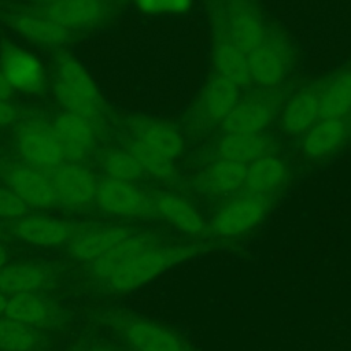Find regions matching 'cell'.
I'll list each match as a JSON object with an SVG mask.
<instances>
[{
  "mask_svg": "<svg viewBox=\"0 0 351 351\" xmlns=\"http://www.w3.org/2000/svg\"><path fill=\"white\" fill-rule=\"evenodd\" d=\"M30 207L8 186H0V219H18L29 214Z\"/></svg>",
  "mask_w": 351,
  "mask_h": 351,
  "instance_id": "obj_34",
  "label": "cell"
},
{
  "mask_svg": "<svg viewBox=\"0 0 351 351\" xmlns=\"http://www.w3.org/2000/svg\"><path fill=\"white\" fill-rule=\"evenodd\" d=\"M53 95L64 111L73 112L92 125L103 112L101 95L84 64L70 53L55 58Z\"/></svg>",
  "mask_w": 351,
  "mask_h": 351,
  "instance_id": "obj_2",
  "label": "cell"
},
{
  "mask_svg": "<svg viewBox=\"0 0 351 351\" xmlns=\"http://www.w3.org/2000/svg\"><path fill=\"white\" fill-rule=\"evenodd\" d=\"M0 71L12 89L23 93L40 92L45 84V70L41 60L11 41L0 44Z\"/></svg>",
  "mask_w": 351,
  "mask_h": 351,
  "instance_id": "obj_10",
  "label": "cell"
},
{
  "mask_svg": "<svg viewBox=\"0 0 351 351\" xmlns=\"http://www.w3.org/2000/svg\"><path fill=\"white\" fill-rule=\"evenodd\" d=\"M16 118L15 107L7 100L0 99V128L11 125Z\"/></svg>",
  "mask_w": 351,
  "mask_h": 351,
  "instance_id": "obj_36",
  "label": "cell"
},
{
  "mask_svg": "<svg viewBox=\"0 0 351 351\" xmlns=\"http://www.w3.org/2000/svg\"><path fill=\"white\" fill-rule=\"evenodd\" d=\"M58 281L59 269L51 263L22 261L7 263L0 269V292L7 296L48 291Z\"/></svg>",
  "mask_w": 351,
  "mask_h": 351,
  "instance_id": "obj_11",
  "label": "cell"
},
{
  "mask_svg": "<svg viewBox=\"0 0 351 351\" xmlns=\"http://www.w3.org/2000/svg\"><path fill=\"white\" fill-rule=\"evenodd\" d=\"M110 11L107 0H58L44 7V15L67 30L86 29L103 22Z\"/></svg>",
  "mask_w": 351,
  "mask_h": 351,
  "instance_id": "obj_14",
  "label": "cell"
},
{
  "mask_svg": "<svg viewBox=\"0 0 351 351\" xmlns=\"http://www.w3.org/2000/svg\"><path fill=\"white\" fill-rule=\"evenodd\" d=\"M128 151L138 160L144 171L158 180L171 181L176 178L177 171L174 166V160L163 156L141 141L132 138L128 145Z\"/></svg>",
  "mask_w": 351,
  "mask_h": 351,
  "instance_id": "obj_32",
  "label": "cell"
},
{
  "mask_svg": "<svg viewBox=\"0 0 351 351\" xmlns=\"http://www.w3.org/2000/svg\"><path fill=\"white\" fill-rule=\"evenodd\" d=\"M96 206L108 214L151 219L158 217L154 196L130 181L104 177L97 182Z\"/></svg>",
  "mask_w": 351,
  "mask_h": 351,
  "instance_id": "obj_4",
  "label": "cell"
},
{
  "mask_svg": "<svg viewBox=\"0 0 351 351\" xmlns=\"http://www.w3.org/2000/svg\"><path fill=\"white\" fill-rule=\"evenodd\" d=\"M152 196L158 217L166 219L178 230L188 234H202L207 230L200 213L182 196L171 192H158Z\"/></svg>",
  "mask_w": 351,
  "mask_h": 351,
  "instance_id": "obj_19",
  "label": "cell"
},
{
  "mask_svg": "<svg viewBox=\"0 0 351 351\" xmlns=\"http://www.w3.org/2000/svg\"><path fill=\"white\" fill-rule=\"evenodd\" d=\"M134 232L136 230L126 226L93 223L77 234L67 244V250L74 258L89 263Z\"/></svg>",
  "mask_w": 351,
  "mask_h": 351,
  "instance_id": "obj_16",
  "label": "cell"
},
{
  "mask_svg": "<svg viewBox=\"0 0 351 351\" xmlns=\"http://www.w3.org/2000/svg\"><path fill=\"white\" fill-rule=\"evenodd\" d=\"M193 4V0H169L167 1V12L170 14H181L188 11Z\"/></svg>",
  "mask_w": 351,
  "mask_h": 351,
  "instance_id": "obj_37",
  "label": "cell"
},
{
  "mask_svg": "<svg viewBox=\"0 0 351 351\" xmlns=\"http://www.w3.org/2000/svg\"><path fill=\"white\" fill-rule=\"evenodd\" d=\"M52 129L60 144L64 160L81 162L95 145L93 125L73 112L63 111L56 115Z\"/></svg>",
  "mask_w": 351,
  "mask_h": 351,
  "instance_id": "obj_13",
  "label": "cell"
},
{
  "mask_svg": "<svg viewBox=\"0 0 351 351\" xmlns=\"http://www.w3.org/2000/svg\"><path fill=\"white\" fill-rule=\"evenodd\" d=\"M214 64L219 75L228 78L239 88H247L254 82L248 53L230 41H221L215 45Z\"/></svg>",
  "mask_w": 351,
  "mask_h": 351,
  "instance_id": "obj_27",
  "label": "cell"
},
{
  "mask_svg": "<svg viewBox=\"0 0 351 351\" xmlns=\"http://www.w3.org/2000/svg\"><path fill=\"white\" fill-rule=\"evenodd\" d=\"M204 250L206 245L200 243L176 245L158 244L133 256L106 280L97 282V285L107 293L132 292L169 269L200 255Z\"/></svg>",
  "mask_w": 351,
  "mask_h": 351,
  "instance_id": "obj_1",
  "label": "cell"
},
{
  "mask_svg": "<svg viewBox=\"0 0 351 351\" xmlns=\"http://www.w3.org/2000/svg\"><path fill=\"white\" fill-rule=\"evenodd\" d=\"M239 101L240 88L228 78L217 74L207 82L204 88L202 110L207 119L222 122Z\"/></svg>",
  "mask_w": 351,
  "mask_h": 351,
  "instance_id": "obj_25",
  "label": "cell"
},
{
  "mask_svg": "<svg viewBox=\"0 0 351 351\" xmlns=\"http://www.w3.org/2000/svg\"><path fill=\"white\" fill-rule=\"evenodd\" d=\"M44 344L40 329L7 315L0 317V351H38Z\"/></svg>",
  "mask_w": 351,
  "mask_h": 351,
  "instance_id": "obj_30",
  "label": "cell"
},
{
  "mask_svg": "<svg viewBox=\"0 0 351 351\" xmlns=\"http://www.w3.org/2000/svg\"><path fill=\"white\" fill-rule=\"evenodd\" d=\"M348 137V126L344 119L321 118L304 134L302 151L307 158L319 159L337 151Z\"/></svg>",
  "mask_w": 351,
  "mask_h": 351,
  "instance_id": "obj_22",
  "label": "cell"
},
{
  "mask_svg": "<svg viewBox=\"0 0 351 351\" xmlns=\"http://www.w3.org/2000/svg\"><path fill=\"white\" fill-rule=\"evenodd\" d=\"M4 315L40 330L62 329L67 322V313L41 292L8 296Z\"/></svg>",
  "mask_w": 351,
  "mask_h": 351,
  "instance_id": "obj_9",
  "label": "cell"
},
{
  "mask_svg": "<svg viewBox=\"0 0 351 351\" xmlns=\"http://www.w3.org/2000/svg\"><path fill=\"white\" fill-rule=\"evenodd\" d=\"M1 237H3V236H1V228H0V239H1Z\"/></svg>",
  "mask_w": 351,
  "mask_h": 351,
  "instance_id": "obj_43",
  "label": "cell"
},
{
  "mask_svg": "<svg viewBox=\"0 0 351 351\" xmlns=\"http://www.w3.org/2000/svg\"><path fill=\"white\" fill-rule=\"evenodd\" d=\"M321 118V95L313 89H302L284 106L281 126L285 133H306Z\"/></svg>",
  "mask_w": 351,
  "mask_h": 351,
  "instance_id": "obj_23",
  "label": "cell"
},
{
  "mask_svg": "<svg viewBox=\"0 0 351 351\" xmlns=\"http://www.w3.org/2000/svg\"><path fill=\"white\" fill-rule=\"evenodd\" d=\"M106 177L134 182L145 173L138 160L129 151H110L101 158Z\"/></svg>",
  "mask_w": 351,
  "mask_h": 351,
  "instance_id": "obj_33",
  "label": "cell"
},
{
  "mask_svg": "<svg viewBox=\"0 0 351 351\" xmlns=\"http://www.w3.org/2000/svg\"><path fill=\"white\" fill-rule=\"evenodd\" d=\"M15 147L23 162L49 170L62 162L64 156L52 129L41 121H25L15 133Z\"/></svg>",
  "mask_w": 351,
  "mask_h": 351,
  "instance_id": "obj_7",
  "label": "cell"
},
{
  "mask_svg": "<svg viewBox=\"0 0 351 351\" xmlns=\"http://www.w3.org/2000/svg\"><path fill=\"white\" fill-rule=\"evenodd\" d=\"M7 261H8V251H7V248L0 243V269L7 265Z\"/></svg>",
  "mask_w": 351,
  "mask_h": 351,
  "instance_id": "obj_39",
  "label": "cell"
},
{
  "mask_svg": "<svg viewBox=\"0 0 351 351\" xmlns=\"http://www.w3.org/2000/svg\"><path fill=\"white\" fill-rule=\"evenodd\" d=\"M351 114V70L336 77L321 93V118L344 119Z\"/></svg>",
  "mask_w": 351,
  "mask_h": 351,
  "instance_id": "obj_31",
  "label": "cell"
},
{
  "mask_svg": "<svg viewBox=\"0 0 351 351\" xmlns=\"http://www.w3.org/2000/svg\"><path fill=\"white\" fill-rule=\"evenodd\" d=\"M158 244H162V241L156 234L147 232H134L133 234L128 236L125 240L114 245L111 250L104 252L101 256L89 262L88 274L96 282H100L111 276L121 266H123L133 256Z\"/></svg>",
  "mask_w": 351,
  "mask_h": 351,
  "instance_id": "obj_15",
  "label": "cell"
},
{
  "mask_svg": "<svg viewBox=\"0 0 351 351\" xmlns=\"http://www.w3.org/2000/svg\"><path fill=\"white\" fill-rule=\"evenodd\" d=\"M12 93V88L10 86L8 81L5 80V77L3 75V73L0 71V99H10Z\"/></svg>",
  "mask_w": 351,
  "mask_h": 351,
  "instance_id": "obj_38",
  "label": "cell"
},
{
  "mask_svg": "<svg viewBox=\"0 0 351 351\" xmlns=\"http://www.w3.org/2000/svg\"><path fill=\"white\" fill-rule=\"evenodd\" d=\"M56 192L58 204L69 208H84L95 202L97 180L78 162H62L47 170Z\"/></svg>",
  "mask_w": 351,
  "mask_h": 351,
  "instance_id": "obj_8",
  "label": "cell"
},
{
  "mask_svg": "<svg viewBox=\"0 0 351 351\" xmlns=\"http://www.w3.org/2000/svg\"><path fill=\"white\" fill-rule=\"evenodd\" d=\"M99 321L114 330L133 351H193L185 340L148 318L121 310H106Z\"/></svg>",
  "mask_w": 351,
  "mask_h": 351,
  "instance_id": "obj_3",
  "label": "cell"
},
{
  "mask_svg": "<svg viewBox=\"0 0 351 351\" xmlns=\"http://www.w3.org/2000/svg\"><path fill=\"white\" fill-rule=\"evenodd\" d=\"M266 214V203L256 193L237 197L225 204L214 215L211 230L222 237L241 236L262 222Z\"/></svg>",
  "mask_w": 351,
  "mask_h": 351,
  "instance_id": "obj_12",
  "label": "cell"
},
{
  "mask_svg": "<svg viewBox=\"0 0 351 351\" xmlns=\"http://www.w3.org/2000/svg\"><path fill=\"white\" fill-rule=\"evenodd\" d=\"M7 302H8V296L0 292V317L4 315L5 307H7Z\"/></svg>",
  "mask_w": 351,
  "mask_h": 351,
  "instance_id": "obj_40",
  "label": "cell"
},
{
  "mask_svg": "<svg viewBox=\"0 0 351 351\" xmlns=\"http://www.w3.org/2000/svg\"><path fill=\"white\" fill-rule=\"evenodd\" d=\"M33 1L43 3V4H49V3H53V1H58V0H33Z\"/></svg>",
  "mask_w": 351,
  "mask_h": 351,
  "instance_id": "obj_42",
  "label": "cell"
},
{
  "mask_svg": "<svg viewBox=\"0 0 351 351\" xmlns=\"http://www.w3.org/2000/svg\"><path fill=\"white\" fill-rule=\"evenodd\" d=\"M247 169L245 163L218 159L206 169L199 180V185L211 193L234 192L245 184Z\"/></svg>",
  "mask_w": 351,
  "mask_h": 351,
  "instance_id": "obj_28",
  "label": "cell"
},
{
  "mask_svg": "<svg viewBox=\"0 0 351 351\" xmlns=\"http://www.w3.org/2000/svg\"><path fill=\"white\" fill-rule=\"evenodd\" d=\"M285 163L274 155H263L250 163L247 169L245 186L252 193H266L285 181Z\"/></svg>",
  "mask_w": 351,
  "mask_h": 351,
  "instance_id": "obj_29",
  "label": "cell"
},
{
  "mask_svg": "<svg viewBox=\"0 0 351 351\" xmlns=\"http://www.w3.org/2000/svg\"><path fill=\"white\" fill-rule=\"evenodd\" d=\"M8 25L22 37L38 45L59 47L70 38V30L44 14L16 12L8 18Z\"/></svg>",
  "mask_w": 351,
  "mask_h": 351,
  "instance_id": "obj_21",
  "label": "cell"
},
{
  "mask_svg": "<svg viewBox=\"0 0 351 351\" xmlns=\"http://www.w3.org/2000/svg\"><path fill=\"white\" fill-rule=\"evenodd\" d=\"M228 37L232 44L250 53L263 43L266 30L262 16L251 7H234L228 18Z\"/></svg>",
  "mask_w": 351,
  "mask_h": 351,
  "instance_id": "obj_24",
  "label": "cell"
},
{
  "mask_svg": "<svg viewBox=\"0 0 351 351\" xmlns=\"http://www.w3.org/2000/svg\"><path fill=\"white\" fill-rule=\"evenodd\" d=\"M90 222H74L47 215L26 214L11 221V233L23 243L37 247L69 244L77 234L88 229Z\"/></svg>",
  "mask_w": 351,
  "mask_h": 351,
  "instance_id": "obj_6",
  "label": "cell"
},
{
  "mask_svg": "<svg viewBox=\"0 0 351 351\" xmlns=\"http://www.w3.org/2000/svg\"><path fill=\"white\" fill-rule=\"evenodd\" d=\"M267 140L261 133H225L217 145L219 159L252 163L266 155Z\"/></svg>",
  "mask_w": 351,
  "mask_h": 351,
  "instance_id": "obj_26",
  "label": "cell"
},
{
  "mask_svg": "<svg viewBox=\"0 0 351 351\" xmlns=\"http://www.w3.org/2000/svg\"><path fill=\"white\" fill-rule=\"evenodd\" d=\"M0 177L30 208L47 210L58 204L52 181L45 170L26 162H0Z\"/></svg>",
  "mask_w": 351,
  "mask_h": 351,
  "instance_id": "obj_5",
  "label": "cell"
},
{
  "mask_svg": "<svg viewBox=\"0 0 351 351\" xmlns=\"http://www.w3.org/2000/svg\"><path fill=\"white\" fill-rule=\"evenodd\" d=\"M252 81L262 88H276L288 73V55L285 49L273 41L263 40L248 53Z\"/></svg>",
  "mask_w": 351,
  "mask_h": 351,
  "instance_id": "obj_17",
  "label": "cell"
},
{
  "mask_svg": "<svg viewBox=\"0 0 351 351\" xmlns=\"http://www.w3.org/2000/svg\"><path fill=\"white\" fill-rule=\"evenodd\" d=\"M88 351H117V350L112 347H108V346H95V347L89 348Z\"/></svg>",
  "mask_w": 351,
  "mask_h": 351,
  "instance_id": "obj_41",
  "label": "cell"
},
{
  "mask_svg": "<svg viewBox=\"0 0 351 351\" xmlns=\"http://www.w3.org/2000/svg\"><path fill=\"white\" fill-rule=\"evenodd\" d=\"M129 130L133 138L141 141L163 156L174 160L184 148V140L178 130L162 121L147 118H134L129 122Z\"/></svg>",
  "mask_w": 351,
  "mask_h": 351,
  "instance_id": "obj_18",
  "label": "cell"
},
{
  "mask_svg": "<svg viewBox=\"0 0 351 351\" xmlns=\"http://www.w3.org/2000/svg\"><path fill=\"white\" fill-rule=\"evenodd\" d=\"M273 104L263 97L240 100L221 122L225 133H261L273 119Z\"/></svg>",
  "mask_w": 351,
  "mask_h": 351,
  "instance_id": "obj_20",
  "label": "cell"
},
{
  "mask_svg": "<svg viewBox=\"0 0 351 351\" xmlns=\"http://www.w3.org/2000/svg\"><path fill=\"white\" fill-rule=\"evenodd\" d=\"M167 1L169 0H134L136 5L148 14L167 12Z\"/></svg>",
  "mask_w": 351,
  "mask_h": 351,
  "instance_id": "obj_35",
  "label": "cell"
}]
</instances>
